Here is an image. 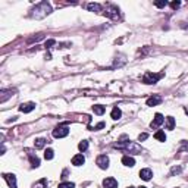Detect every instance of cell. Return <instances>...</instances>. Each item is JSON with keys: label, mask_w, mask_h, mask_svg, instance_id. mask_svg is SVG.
Masks as SVG:
<instances>
[{"label": "cell", "mask_w": 188, "mask_h": 188, "mask_svg": "<svg viewBox=\"0 0 188 188\" xmlns=\"http://www.w3.org/2000/svg\"><path fill=\"white\" fill-rule=\"evenodd\" d=\"M166 119H168V129H173V127H175V119H173V118L172 116H169V118H166Z\"/></svg>", "instance_id": "cell-21"}, {"label": "cell", "mask_w": 188, "mask_h": 188, "mask_svg": "<svg viewBox=\"0 0 188 188\" xmlns=\"http://www.w3.org/2000/svg\"><path fill=\"white\" fill-rule=\"evenodd\" d=\"M34 16L35 18H43V16H46L47 13H50L51 12V9H50V5L47 3V2H41L40 5H37L35 7H34Z\"/></svg>", "instance_id": "cell-1"}, {"label": "cell", "mask_w": 188, "mask_h": 188, "mask_svg": "<svg viewBox=\"0 0 188 188\" xmlns=\"http://www.w3.org/2000/svg\"><path fill=\"white\" fill-rule=\"evenodd\" d=\"M68 134H69V128H68L66 125H59V127L53 131V137H55V138H63V137H66Z\"/></svg>", "instance_id": "cell-2"}, {"label": "cell", "mask_w": 188, "mask_h": 188, "mask_svg": "<svg viewBox=\"0 0 188 188\" xmlns=\"http://www.w3.org/2000/svg\"><path fill=\"white\" fill-rule=\"evenodd\" d=\"M74 187H75L74 182H63V184H59L57 188H74Z\"/></svg>", "instance_id": "cell-22"}, {"label": "cell", "mask_w": 188, "mask_h": 188, "mask_svg": "<svg viewBox=\"0 0 188 188\" xmlns=\"http://www.w3.org/2000/svg\"><path fill=\"white\" fill-rule=\"evenodd\" d=\"M154 5L157 6V7H165V6L168 5V3H166V2H156Z\"/></svg>", "instance_id": "cell-23"}, {"label": "cell", "mask_w": 188, "mask_h": 188, "mask_svg": "<svg viewBox=\"0 0 188 188\" xmlns=\"http://www.w3.org/2000/svg\"><path fill=\"white\" fill-rule=\"evenodd\" d=\"M46 143H47V141H46L44 138H38V140H35L34 145H35V149H43L46 145Z\"/></svg>", "instance_id": "cell-16"}, {"label": "cell", "mask_w": 188, "mask_h": 188, "mask_svg": "<svg viewBox=\"0 0 188 188\" xmlns=\"http://www.w3.org/2000/svg\"><path fill=\"white\" fill-rule=\"evenodd\" d=\"M3 178L7 181V184H9L11 188H16V178H15V175H12V173H5Z\"/></svg>", "instance_id": "cell-7"}, {"label": "cell", "mask_w": 188, "mask_h": 188, "mask_svg": "<svg viewBox=\"0 0 188 188\" xmlns=\"http://www.w3.org/2000/svg\"><path fill=\"white\" fill-rule=\"evenodd\" d=\"M28 156H29L31 165H33L34 168H38V166H40V159H38V157H37V156H34V153H31L29 150H28Z\"/></svg>", "instance_id": "cell-12"}, {"label": "cell", "mask_w": 188, "mask_h": 188, "mask_svg": "<svg viewBox=\"0 0 188 188\" xmlns=\"http://www.w3.org/2000/svg\"><path fill=\"white\" fill-rule=\"evenodd\" d=\"M78 149L81 150V151H85V150L88 149V141H85V140H84V141H81V143L78 144Z\"/></svg>", "instance_id": "cell-20"}, {"label": "cell", "mask_w": 188, "mask_h": 188, "mask_svg": "<svg viewBox=\"0 0 188 188\" xmlns=\"http://www.w3.org/2000/svg\"><path fill=\"white\" fill-rule=\"evenodd\" d=\"M140 188H147V187H140Z\"/></svg>", "instance_id": "cell-26"}, {"label": "cell", "mask_w": 188, "mask_h": 188, "mask_svg": "<svg viewBox=\"0 0 188 188\" xmlns=\"http://www.w3.org/2000/svg\"><path fill=\"white\" fill-rule=\"evenodd\" d=\"M163 121H165L163 115H160V113H156V116H154V119H153V122H151V125H150V127H151V128L160 127L162 123H163Z\"/></svg>", "instance_id": "cell-6"}, {"label": "cell", "mask_w": 188, "mask_h": 188, "mask_svg": "<svg viewBox=\"0 0 188 188\" xmlns=\"http://www.w3.org/2000/svg\"><path fill=\"white\" fill-rule=\"evenodd\" d=\"M34 109H35V105H34V103H27V105H22L19 107V110L24 112V113H29V112L34 110Z\"/></svg>", "instance_id": "cell-11"}, {"label": "cell", "mask_w": 188, "mask_h": 188, "mask_svg": "<svg viewBox=\"0 0 188 188\" xmlns=\"http://www.w3.org/2000/svg\"><path fill=\"white\" fill-rule=\"evenodd\" d=\"M140 177H141V179H144V181H149V179H151V177H153V172L150 171V169H143V171H140Z\"/></svg>", "instance_id": "cell-10"}, {"label": "cell", "mask_w": 188, "mask_h": 188, "mask_svg": "<svg viewBox=\"0 0 188 188\" xmlns=\"http://www.w3.org/2000/svg\"><path fill=\"white\" fill-rule=\"evenodd\" d=\"M154 138L159 140V141H165V140H166V135H165V132H163V131H157V132L154 134Z\"/></svg>", "instance_id": "cell-18"}, {"label": "cell", "mask_w": 188, "mask_h": 188, "mask_svg": "<svg viewBox=\"0 0 188 188\" xmlns=\"http://www.w3.org/2000/svg\"><path fill=\"white\" fill-rule=\"evenodd\" d=\"M121 110H119V109H118V107H115V109H113V110H112V119H115V121H118V119H119V118H121Z\"/></svg>", "instance_id": "cell-17"}, {"label": "cell", "mask_w": 188, "mask_h": 188, "mask_svg": "<svg viewBox=\"0 0 188 188\" xmlns=\"http://www.w3.org/2000/svg\"><path fill=\"white\" fill-rule=\"evenodd\" d=\"M179 5H181V3H179V2H173V3H171L172 9H178V7H179Z\"/></svg>", "instance_id": "cell-25"}, {"label": "cell", "mask_w": 188, "mask_h": 188, "mask_svg": "<svg viewBox=\"0 0 188 188\" xmlns=\"http://www.w3.org/2000/svg\"><path fill=\"white\" fill-rule=\"evenodd\" d=\"M87 9L91 12H101V5H99V3H90V5H87Z\"/></svg>", "instance_id": "cell-14"}, {"label": "cell", "mask_w": 188, "mask_h": 188, "mask_svg": "<svg viewBox=\"0 0 188 188\" xmlns=\"http://www.w3.org/2000/svg\"><path fill=\"white\" fill-rule=\"evenodd\" d=\"M97 165L100 169H107L109 168V157L106 154H101L97 157Z\"/></svg>", "instance_id": "cell-4"}, {"label": "cell", "mask_w": 188, "mask_h": 188, "mask_svg": "<svg viewBox=\"0 0 188 188\" xmlns=\"http://www.w3.org/2000/svg\"><path fill=\"white\" fill-rule=\"evenodd\" d=\"M53 156H55V154H53V150H51V149H47L44 151V159H46V160H51V159H53Z\"/></svg>", "instance_id": "cell-19"}, {"label": "cell", "mask_w": 188, "mask_h": 188, "mask_svg": "<svg viewBox=\"0 0 188 188\" xmlns=\"http://www.w3.org/2000/svg\"><path fill=\"white\" fill-rule=\"evenodd\" d=\"M162 103V97L160 96H153L147 100V106H157Z\"/></svg>", "instance_id": "cell-9"}, {"label": "cell", "mask_w": 188, "mask_h": 188, "mask_svg": "<svg viewBox=\"0 0 188 188\" xmlns=\"http://www.w3.org/2000/svg\"><path fill=\"white\" fill-rule=\"evenodd\" d=\"M160 78H162V74H151V72H147L143 81L145 84H154V83H157Z\"/></svg>", "instance_id": "cell-3"}, {"label": "cell", "mask_w": 188, "mask_h": 188, "mask_svg": "<svg viewBox=\"0 0 188 188\" xmlns=\"http://www.w3.org/2000/svg\"><path fill=\"white\" fill-rule=\"evenodd\" d=\"M122 163L125 166H129V168H132L135 165V160H134V157H129V156H123L122 157Z\"/></svg>", "instance_id": "cell-13"}, {"label": "cell", "mask_w": 188, "mask_h": 188, "mask_svg": "<svg viewBox=\"0 0 188 188\" xmlns=\"http://www.w3.org/2000/svg\"><path fill=\"white\" fill-rule=\"evenodd\" d=\"M93 110H94V113H96V115H103V113H105V110H106V107L105 106H93Z\"/></svg>", "instance_id": "cell-15"}, {"label": "cell", "mask_w": 188, "mask_h": 188, "mask_svg": "<svg viewBox=\"0 0 188 188\" xmlns=\"http://www.w3.org/2000/svg\"><path fill=\"white\" fill-rule=\"evenodd\" d=\"M84 162H85V157H84L83 154H77V156L72 157V165H75V166L84 165Z\"/></svg>", "instance_id": "cell-8"}, {"label": "cell", "mask_w": 188, "mask_h": 188, "mask_svg": "<svg viewBox=\"0 0 188 188\" xmlns=\"http://www.w3.org/2000/svg\"><path fill=\"white\" fill-rule=\"evenodd\" d=\"M103 187L105 188H118V181L115 178H106L103 181Z\"/></svg>", "instance_id": "cell-5"}, {"label": "cell", "mask_w": 188, "mask_h": 188, "mask_svg": "<svg viewBox=\"0 0 188 188\" xmlns=\"http://www.w3.org/2000/svg\"><path fill=\"white\" fill-rule=\"evenodd\" d=\"M185 112H187V115H188V110H185Z\"/></svg>", "instance_id": "cell-27"}, {"label": "cell", "mask_w": 188, "mask_h": 188, "mask_svg": "<svg viewBox=\"0 0 188 188\" xmlns=\"http://www.w3.org/2000/svg\"><path fill=\"white\" fill-rule=\"evenodd\" d=\"M147 137H149V135H147L145 132H144V134H140L138 140H140V141H144V140H147Z\"/></svg>", "instance_id": "cell-24"}]
</instances>
